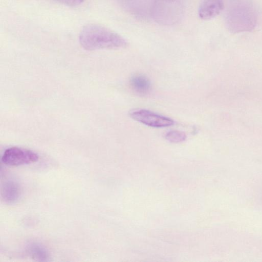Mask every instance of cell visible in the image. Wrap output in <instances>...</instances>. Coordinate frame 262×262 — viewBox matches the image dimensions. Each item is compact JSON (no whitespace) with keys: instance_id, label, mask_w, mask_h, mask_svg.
I'll return each instance as SVG.
<instances>
[{"instance_id":"277c9868","label":"cell","mask_w":262,"mask_h":262,"mask_svg":"<svg viewBox=\"0 0 262 262\" xmlns=\"http://www.w3.org/2000/svg\"><path fill=\"white\" fill-rule=\"evenodd\" d=\"M38 159V155L31 150L12 147L5 150L1 160L5 165L17 166L35 163Z\"/></svg>"},{"instance_id":"30bf717a","label":"cell","mask_w":262,"mask_h":262,"mask_svg":"<svg viewBox=\"0 0 262 262\" xmlns=\"http://www.w3.org/2000/svg\"><path fill=\"white\" fill-rule=\"evenodd\" d=\"M63 4L70 6H75L80 5L82 3L84 0H55Z\"/></svg>"},{"instance_id":"7a4b0ae2","label":"cell","mask_w":262,"mask_h":262,"mask_svg":"<svg viewBox=\"0 0 262 262\" xmlns=\"http://www.w3.org/2000/svg\"><path fill=\"white\" fill-rule=\"evenodd\" d=\"M226 21L233 33L250 31L256 25L257 16L253 5L247 0H234L227 8Z\"/></svg>"},{"instance_id":"8992f818","label":"cell","mask_w":262,"mask_h":262,"mask_svg":"<svg viewBox=\"0 0 262 262\" xmlns=\"http://www.w3.org/2000/svg\"><path fill=\"white\" fill-rule=\"evenodd\" d=\"M20 195V186L15 181L8 180L2 185L1 196L5 202L14 203L19 199Z\"/></svg>"},{"instance_id":"3957f363","label":"cell","mask_w":262,"mask_h":262,"mask_svg":"<svg viewBox=\"0 0 262 262\" xmlns=\"http://www.w3.org/2000/svg\"><path fill=\"white\" fill-rule=\"evenodd\" d=\"M129 114L133 119L152 127H166L174 123L172 119L146 109L132 110Z\"/></svg>"},{"instance_id":"ba28073f","label":"cell","mask_w":262,"mask_h":262,"mask_svg":"<svg viewBox=\"0 0 262 262\" xmlns=\"http://www.w3.org/2000/svg\"><path fill=\"white\" fill-rule=\"evenodd\" d=\"M27 251L32 258L37 260L45 261L48 257L47 251L38 243H34L29 245Z\"/></svg>"},{"instance_id":"9c48e42d","label":"cell","mask_w":262,"mask_h":262,"mask_svg":"<svg viewBox=\"0 0 262 262\" xmlns=\"http://www.w3.org/2000/svg\"><path fill=\"white\" fill-rule=\"evenodd\" d=\"M165 137L169 142L178 143L184 141L187 136L183 132L178 130H172L168 132L165 134Z\"/></svg>"},{"instance_id":"52a82bcc","label":"cell","mask_w":262,"mask_h":262,"mask_svg":"<svg viewBox=\"0 0 262 262\" xmlns=\"http://www.w3.org/2000/svg\"><path fill=\"white\" fill-rule=\"evenodd\" d=\"M129 82L133 90L139 95H146L150 91L151 89V82L149 79L141 74L133 76Z\"/></svg>"},{"instance_id":"5b68a950","label":"cell","mask_w":262,"mask_h":262,"mask_svg":"<svg viewBox=\"0 0 262 262\" xmlns=\"http://www.w3.org/2000/svg\"><path fill=\"white\" fill-rule=\"evenodd\" d=\"M224 7L223 0H204L198 10L199 17L209 20L218 15Z\"/></svg>"},{"instance_id":"6da1fadb","label":"cell","mask_w":262,"mask_h":262,"mask_svg":"<svg viewBox=\"0 0 262 262\" xmlns=\"http://www.w3.org/2000/svg\"><path fill=\"white\" fill-rule=\"evenodd\" d=\"M79 41L85 50L119 49L128 45L121 35L101 25L90 24L84 27L80 32Z\"/></svg>"}]
</instances>
